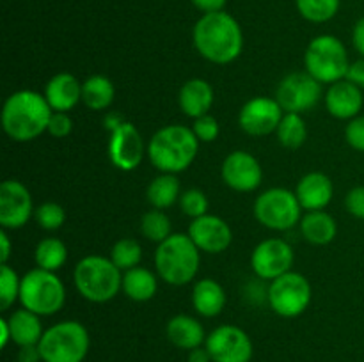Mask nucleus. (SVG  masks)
Here are the masks:
<instances>
[{
  "label": "nucleus",
  "mask_w": 364,
  "mask_h": 362,
  "mask_svg": "<svg viewBox=\"0 0 364 362\" xmlns=\"http://www.w3.org/2000/svg\"><path fill=\"white\" fill-rule=\"evenodd\" d=\"M34 204L28 188L18 180L0 185V226L6 231L21 229L34 216Z\"/></svg>",
  "instance_id": "nucleus-16"
},
{
  "label": "nucleus",
  "mask_w": 364,
  "mask_h": 362,
  "mask_svg": "<svg viewBox=\"0 0 364 362\" xmlns=\"http://www.w3.org/2000/svg\"><path fill=\"white\" fill-rule=\"evenodd\" d=\"M304 67L320 84H334L347 78L350 60L341 39L333 34L316 35L304 52Z\"/></svg>",
  "instance_id": "nucleus-7"
},
{
  "label": "nucleus",
  "mask_w": 364,
  "mask_h": 362,
  "mask_svg": "<svg viewBox=\"0 0 364 362\" xmlns=\"http://www.w3.org/2000/svg\"><path fill=\"white\" fill-rule=\"evenodd\" d=\"M284 110L277 103L276 98L269 96H256V98L245 102L238 112V124L242 130L251 137H267L276 133Z\"/></svg>",
  "instance_id": "nucleus-15"
},
{
  "label": "nucleus",
  "mask_w": 364,
  "mask_h": 362,
  "mask_svg": "<svg viewBox=\"0 0 364 362\" xmlns=\"http://www.w3.org/2000/svg\"><path fill=\"white\" fill-rule=\"evenodd\" d=\"M299 227H301L302 238L311 245L331 243L338 234L336 220L323 209L306 212V215H302Z\"/></svg>",
  "instance_id": "nucleus-26"
},
{
  "label": "nucleus",
  "mask_w": 364,
  "mask_h": 362,
  "mask_svg": "<svg viewBox=\"0 0 364 362\" xmlns=\"http://www.w3.org/2000/svg\"><path fill=\"white\" fill-rule=\"evenodd\" d=\"M208 197L199 188H188V190L181 192L180 195V208L183 215L191 216V219H198L208 213Z\"/></svg>",
  "instance_id": "nucleus-37"
},
{
  "label": "nucleus",
  "mask_w": 364,
  "mask_h": 362,
  "mask_svg": "<svg viewBox=\"0 0 364 362\" xmlns=\"http://www.w3.org/2000/svg\"><path fill=\"white\" fill-rule=\"evenodd\" d=\"M109 160L116 169L123 172H132L142 163L144 155H148V146H144L141 131L130 121H124L121 126L110 131L109 146H107Z\"/></svg>",
  "instance_id": "nucleus-13"
},
{
  "label": "nucleus",
  "mask_w": 364,
  "mask_h": 362,
  "mask_svg": "<svg viewBox=\"0 0 364 362\" xmlns=\"http://www.w3.org/2000/svg\"><path fill=\"white\" fill-rule=\"evenodd\" d=\"M166 336L171 344L180 350H194L203 346L206 341V334L198 318L188 314H176L167 322Z\"/></svg>",
  "instance_id": "nucleus-23"
},
{
  "label": "nucleus",
  "mask_w": 364,
  "mask_h": 362,
  "mask_svg": "<svg viewBox=\"0 0 364 362\" xmlns=\"http://www.w3.org/2000/svg\"><path fill=\"white\" fill-rule=\"evenodd\" d=\"M206 350L212 362H251L255 346L244 329L237 325H219L206 336Z\"/></svg>",
  "instance_id": "nucleus-12"
},
{
  "label": "nucleus",
  "mask_w": 364,
  "mask_h": 362,
  "mask_svg": "<svg viewBox=\"0 0 364 362\" xmlns=\"http://www.w3.org/2000/svg\"><path fill=\"white\" fill-rule=\"evenodd\" d=\"M141 233L142 236L148 238L153 243H162L164 240H167L173 234L171 219L164 213V209H149L141 219Z\"/></svg>",
  "instance_id": "nucleus-32"
},
{
  "label": "nucleus",
  "mask_w": 364,
  "mask_h": 362,
  "mask_svg": "<svg viewBox=\"0 0 364 362\" xmlns=\"http://www.w3.org/2000/svg\"><path fill=\"white\" fill-rule=\"evenodd\" d=\"M64 302H66V286L55 272L36 266L21 277V307L39 316H53L64 307Z\"/></svg>",
  "instance_id": "nucleus-8"
},
{
  "label": "nucleus",
  "mask_w": 364,
  "mask_h": 362,
  "mask_svg": "<svg viewBox=\"0 0 364 362\" xmlns=\"http://www.w3.org/2000/svg\"><path fill=\"white\" fill-rule=\"evenodd\" d=\"M347 80L352 82L354 85H358L359 89H364V57L361 59L350 62V67H348Z\"/></svg>",
  "instance_id": "nucleus-42"
},
{
  "label": "nucleus",
  "mask_w": 364,
  "mask_h": 362,
  "mask_svg": "<svg viewBox=\"0 0 364 362\" xmlns=\"http://www.w3.org/2000/svg\"><path fill=\"white\" fill-rule=\"evenodd\" d=\"M110 259L114 261V265L121 270V272H127V270L135 268V266L141 265L142 259V247L137 240L134 238H121L110 248Z\"/></svg>",
  "instance_id": "nucleus-34"
},
{
  "label": "nucleus",
  "mask_w": 364,
  "mask_h": 362,
  "mask_svg": "<svg viewBox=\"0 0 364 362\" xmlns=\"http://www.w3.org/2000/svg\"><path fill=\"white\" fill-rule=\"evenodd\" d=\"M299 14L311 23H326L338 14L341 0H295Z\"/></svg>",
  "instance_id": "nucleus-33"
},
{
  "label": "nucleus",
  "mask_w": 364,
  "mask_h": 362,
  "mask_svg": "<svg viewBox=\"0 0 364 362\" xmlns=\"http://www.w3.org/2000/svg\"><path fill=\"white\" fill-rule=\"evenodd\" d=\"M187 362H212V355L206 350V346H198L188 351Z\"/></svg>",
  "instance_id": "nucleus-46"
},
{
  "label": "nucleus",
  "mask_w": 364,
  "mask_h": 362,
  "mask_svg": "<svg viewBox=\"0 0 364 362\" xmlns=\"http://www.w3.org/2000/svg\"><path fill=\"white\" fill-rule=\"evenodd\" d=\"M345 138L352 149L364 153V116H358L348 121L347 128H345Z\"/></svg>",
  "instance_id": "nucleus-40"
},
{
  "label": "nucleus",
  "mask_w": 364,
  "mask_h": 362,
  "mask_svg": "<svg viewBox=\"0 0 364 362\" xmlns=\"http://www.w3.org/2000/svg\"><path fill=\"white\" fill-rule=\"evenodd\" d=\"M52 112L45 94L31 89H21L4 102L2 128L7 137L14 142L36 141L48 130Z\"/></svg>",
  "instance_id": "nucleus-2"
},
{
  "label": "nucleus",
  "mask_w": 364,
  "mask_h": 362,
  "mask_svg": "<svg viewBox=\"0 0 364 362\" xmlns=\"http://www.w3.org/2000/svg\"><path fill=\"white\" fill-rule=\"evenodd\" d=\"M116 98V87L105 75H92L82 82V103L92 112L109 109Z\"/></svg>",
  "instance_id": "nucleus-28"
},
{
  "label": "nucleus",
  "mask_w": 364,
  "mask_h": 362,
  "mask_svg": "<svg viewBox=\"0 0 364 362\" xmlns=\"http://www.w3.org/2000/svg\"><path fill=\"white\" fill-rule=\"evenodd\" d=\"M213 99H215V92L205 78H191L181 85L180 92H178L180 110L192 119L210 114Z\"/></svg>",
  "instance_id": "nucleus-21"
},
{
  "label": "nucleus",
  "mask_w": 364,
  "mask_h": 362,
  "mask_svg": "<svg viewBox=\"0 0 364 362\" xmlns=\"http://www.w3.org/2000/svg\"><path fill=\"white\" fill-rule=\"evenodd\" d=\"M255 216L263 227L272 231H290L302 219V206L295 192L287 188H269L255 201Z\"/></svg>",
  "instance_id": "nucleus-9"
},
{
  "label": "nucleus",
  "mask_w": 364,
  "mask_h": 362,
  "mask_svg": "<svg viewBox=\"0 0 364 362\" xmlns=\"http://www.w3.org/2000/svg\"><path fill=\"white\" fill-rule=\"evenodd\" d=\"M148 202L156 209H166L171 208L176 201H180L181 195V187L180 180L176 177V174H160L155 180H151V183L148 185Z\"/></svg>",
  "instance_id": "nucleus-29"
},
{
  "label": "nucleus",
  "mask_w": 364,
  "mask_h": 362,
  "mask_svg": "<svg viewBox=\"0 0 364 362\" xmlns=\"http://www.w3.org/2000/svg\"><path fill=\"white\" fill-rule=\"evenodd\" d=\"M220 177L235 192H252L262 185L263 169L258 158L247 151H233L220 165Z\"/></svg>",
  "instance_id": "nucleus-17"
},
{
  "label": "nucleus",
  "mask_w": 364,
  "mask_h": 362,
  "mask_svg": "<svg viewBox=\"0 0 364 362\" xmlns=\"http://www.w3.org/2000/svg\"><path fill=\"white\" fill-rule=\"evenodd\" d=\"M123 123H124L123 116H121V114H117V112H109L105 116V119H103V124H105V128L109 130V133H110V131L116 130L117 126H121Z\"/></svg>",
  "instance_id": "nucleus-48"
},
{
  "label": "nucleus",
  "mask_w": 364,
  "mask_h": 362,
  "mask_svg": "<svg viewBox=\"0 0 364 362\" xmlns=\"http://www.w3.org/2000/svg\"><path fill=\"white\" fill-rule=\"evenodd\" d=\"M323 98H326L327 112L336 117V119L343 121H350L358 117L364 105L363 89L348 82L347 78L331 84Z\"/></svg>",
  "instance_id": "nucleus-19"
},
{
  "label": "nucleus",
  "mask_w": 364,
  "mask_h": 362,
  "mask_svg": "<svg viewBox=\"0 0 364 362\" xmlns=\"http://www.w3.org/2000/svg\"><path fill=\"white\" fill-rule=\"evenodd\" d=\"M0 330H2V337H0V346L6 348L11 341V329L9 323H7V318L0 319Z\"/></svg>",
  "instance_id": "nucleus-49"
},
{
  "label": "nucleus",
  "mask_w": 364,
  "mask_h": 362,
  "mask_svg": "<svg viewBox=\"0 0 364 362\" xmlns=\"http://www.w3.org/2000/svg\"><path fill=\"white\" fill-rule=\"evenodd\" d=\"M192 43L199 55L217 66L237 60L244 50V32L237 18L226 11L203 14L192 31Z\"/></svg>",
  "instance_id": "nucleus-1"
},
{
  "label": "nucleus",
  "mask_w": 364,
  "mask_h": 362,
  "mask_svg": "<svg viewBox=\"0 0 364 362\" xmlns=\"http://www.w3.org/2000/svg\"><path fill=\"white\" fill-rule=\"evenodd\" d=\"M201 265V251L188 234L173 233L156 245V275L171 286H185L192 283Z\"/></svg>",
  "instance_id": "nucleus-4"
},
{
  "label": "nucleus",
  "mask_w": 364,
  "mask_h": 362,
  "mask_svg": "<svg viewBox=\"0 0 364 362\" xmlns=\"http://www.w3.org/2000/svg\"><path fill=\"white\" fill-rule=\"evenodd\" d=\"M352 43H354V48L358 50V53L364 57V16L359 18L358 23L354 25V31H352Z\"/></svg>",
  "instance_id": "nucleus-44"
},
{
  "label": "nucleus",
  "mask_w": 364,
  "mask_h": 362,
  "mask_svg": "<svg viewBox=\"0 0 364 362\" xmlns=\"http://www.w3.org/2000/svg\"><path fill=\"white\" fill-rule=\"evenodd\" d=\"M226 291L217 280L199 279L192 287V307L203 318H215L226 307Z\"/></svg>",
  "instance_id": "nucleus-24"
},
{
  "label": "nucleus",
  "mask_w": 364,
  "mask_h": 362,
  "mask_svg": "<svg viewBox=\"0 0 364 362\" xmlns=\"http://www.w3.org/2000/svg\"><path fill=\"white\" fill-rule=\"evenodd\" d=\"M192 131H194V135L198 137L199 142H206V144H208V142L217 141V137H219L220 133L219 121H217L213 116H210V114H206V116H201L198 117V119H194Z\"/></svg>",
  "instance_id": "nucleus-38"
},
{
  "label": "nucleus",
  "mask_w": 364,
  "mask_h": 362,
  "mask_svg": "<svg viewBox=\"0 0 364 362\" xmlns=\"http://www.w3.org/2000/svg\"><path fill=\"white\" fill-rule=\"evenodd\" d=\"M267 300L270 309L281 318H297L313 300L311 283L302 273L290 270L284 275L270 280Z\"/></svg>",
  "instance_id": "nucleus-10"
},
{
  "label": "nucleus",
  "mask_w": 364,
  "mask_h": 362,
  "mask_svg": "<svg viewBox=\"0 0 364 362\" xmlns=\"http://www.w3.org/2000/svg\"><path fill=\"white\" fill-rule=\"evenodd\" d=\"M322 85L306 70L295 71L279 82L276 89V99L284 112L304 114L322 99Z\"/></svg>",
  "instance_id": "nucleus-11"
},
{
  "label": "nucleus",
  "mask_w": 364,
  "mask_h": 362,
  "mask_svg": "<svg viewBox=\"0 0 364 362\" xmlns=\"http://www.w3.org/2000/svg\"><path fill=\"white\" fill-rule=\"evenodd\" d=\"M91 346L87 329L77 319L48 327L38 344L43 362H84Z\"/></svg>",
  "instance_id": "nucleus-6"
},
{
  "label": "nucleus",
  "mask_w": 364,
  "mask_h": 362,
  "mask_svg": "<svg viewBox=\"0 0 364 362\" xmlns=\"http://www.w3.org/2000/svg\"><path fill=\"white\" fill-rule=\"evenodd\" d=\"M199 141L192 128L183 124H167L156 130L148 142V158L156 170L178 174L194 163Z\"/></svg>",
  "instance_id": "nucleus-3"
},
{
  "label": "nucleus",
  "mask_w": 364,
  "mask_h": 362,
  "mask_svg": "<svg viewBox=\"0 0 364 362\" xmlns=\"http://www.w3.org/2000/svg\"><path fill=\"white\" fill-rule=\"evenodd\" d=\"M11 258V238L6 229L0 231V265H6Z\"/></svg>",
  "instance_id": "nucleus-45"
},
{
  "label": "nucleus",
  "mask_w": 364,
  "mask_h": 362,
  "mask_svg": "<svg viewBox=\"0 0 364 362\" xmlns=\"http://www.w3.org/2000/svg\"><path fill=\"white\" fill-rule=\"evenodd\" d=\"M34 219L41 229L57 231L66 222V212L57 202H43L34 209Z\"/></svg>",
  "instance_id": "nucleus-36"
},
{
  "label": "nucleus",
  "mask_w": 364,
  "mask_h": 362,
  "mask_svg": "<svg viewBox=\"0 0 364 362\" xmlns=\"http://www.w3.org/2000/svg\"><path fill=\"white\" fill-rule=\"evenodd\" d=\"M345 208L355 219L364 220V187H355L345 195Z\"/></svg>",
  "instance_id": "nucleus-41"
},
{
  "label": "nucleus",
  "mask_w": 364,
  "mask_h": 362,
  "mask_svg": "<svg viewBox=\"0 0 364 362\" xmlns=\"http://www.w3.org/2000/svg\"><path fill=\"white\" fill-rule=\"evenodd\" d=\"M295 254L288 241L281 238H267L259 241L251 254V268L262 280H274L290 272Z\"/></svg>",
  "instance_id": "nucleus-14"
},
{
  "label": "nucleus",
  "mask_w": 364,
  "mask_h": 362,
  "mask_svg": "<svg viewBox=\"0 0 364 362\" xmlns=\"http://www.w3.org/2000/svg\"><path fill=\"white\" fill-rule=\"evenodd\" d=\"M7 323H9L11 329V341H13L14 344H18L20 348L38 346L43 334H45L41 316L28 311V309L25 307L14 311L13 314L7 318Z\"/></svg>",
  "instance_id": "nucleus-25"
},
{
  "label": "nucleus",
  "mask_w": 364,
  "mask_h": 362,
  "mask_svg": "<svg viewBox=\"0 0 364 362\" xmlns=\"http://www.w3.org/2000/svg\"><path fill=\"white\" fill-rule=\"evenodd\" d=\"M20 362H39L41 361V353H39L38 346H25L20 348Z\"/></svg>",
  "instance_id": "nucleus-47"
},
{
  "label": "nucleus",
  "mask_w": 364,
  "mask_h": 362,
  "mask_svg": "<svg viewBox=\"0 0 364 362\" xmlns=\"http://www.w3.org/2000/svg\"><path fill=\"white\" fill-rule=\"evenodd\" d=\"M187 234L198 245L199 251L208 252V254H223L233 241V231L230 224L210 213L192 219Z\"/></svg>",
  "instance_id": "nucleus-18"
},
{
  "label": "nucleus",
  "mask_w": 364,
  "mask_h": 362,
  "mask_svg": "<svg viewBox=\"0 0 364 362\" xmlns=\"http://www.w3.org/2000/svg\"><path fill=\"white\" fill-rule=\"evenodd\" d=\"M73 131V119L70 117L68 112H52V117L48 121V130L50 133L55 138H66L68 135Z\"/></svg>",
  "instance_id": "nucleus-39"
},
{
  "label": "nucleus",
  "mask_w": 364,
  "mask_h": 362,
  "mask_svg": "<svg viewBox=\"0 0 364 362\" xmlns=\"http://www.w3.org/2000/svg\"><path fill=\"white\" fill-rule=\"evenodd\" d=\"M159 275L144 266H135V268L123 272V286L121 291L134 302H148L159 291Z\"/></svg>",
  "instance_id": "nucleus-27"
},
{
  "label": "nucleus",
  "mask_w": 364,
  "mask_h": 362,
  "mask_svg": "<svg viewBox=\"0 0 364 362\" xmlns=\"http://www.w3.org/2000/svg\"><path fill=\"white\" fill-rule=\"evenodd\" d=\"M34 261L38 268L57 272L68 261V248L59 238H43L34 251Z\"/></svg>",
  "instance_id": "nucleus-30"
},
{
  "label": "nucleus",
  "mask_w": 364,
  "mask_h": 362,
  "mask_svg": "<svg viewBox=\"0 0 364 362\" xmlns=\"http://www.w3.org/2000/svg\"><path fill=\"white\" fill-rule=\"evenodd\" d=\"M45 98L53 112H70L82 102V82L71 73H57L45 87Z\"/></svg>",
  "instance_id": "nucleus-22"
},
{
  "label": "nucleus",
  "mask_w": 364,
  "mask_h": 362,
  "mask_svg": "<svg viewBox=\"0 0 364 362\" xmlns=\"http://www.w3.org/2000/svg\"><path fill=\"white\" fill-rule=\"evenodd\" d=\"M295 195L306 212L326 209L334 197L333 181L323 172H308L295 187Z\"/></svg>",
  "instance_id": "nucleus-20"
},
{
  "label": "nucleus",
  "mask_w": 364,
  "mask_h": 362,
  "mask_svg": "<svg viewBox=\"0 0 364 362\" xmlns=\"http://www.w3.org/2000/svg\"><path fill=\"white\" fill-rule=\"evenodd\" d=\"M277 141L283 148L287 149H299L304 146L306 138H308V126L302 117V114L284 112L283 119H281L279 126L276 130Z\"/></svg>",
  "instance_id": "nucleus-31"
},
{
  "label": "nucleus",
  "mask_w": 364,
  "mask_h": 362,
  "mask_svg": "<svg viewBox=\"0 0 364 362\" xmlns=\"http://www.w3.org/2000/svg\"><path fill=\"white\" fill-rule=\"evenodd\" d=\"M73 280L77 291L85 300L92 304H105L121 291L123 272L110 258L91 254L75 265Z\"/></svg>",
  "instance_id": "nucleus-5"
},
{
  "label": "nucleus",
  "mask_w": 364,
  "mask_h": 362,
  "mask_svg": "<svg viewBox=\"0 0 364 362\" xmlns=\"http://www.w3.org/2000/svg\"><path fill=\"white\" fill-rule=\"evenodd\" d=\"M21 277L9 265H0V311H9L20 300Z\"/></svg>",
  "instance_id": "nucleus-35"
},
{
  "label": "nucleus",
  "mask_w": 364,
  "mask_h": 362,
  "mask_svg": "<svg viewBox=\"0 0 364 362\" xmlns=\"http://www.w3.org/2000/svg\"><path fill=\"white\" fill-rule=\"evenodd\" d=\"M191 2L194 4L196 9L201 11L203 14H210V13H219V11H224L228 0H191Z\"/></svg>",
  "instance_id": "nucleus-43"
}]
</instances>
